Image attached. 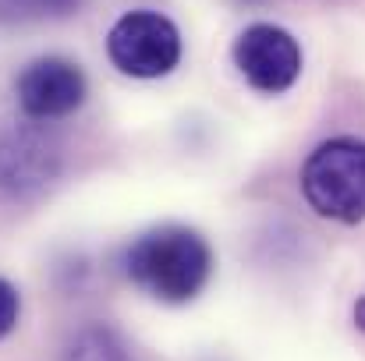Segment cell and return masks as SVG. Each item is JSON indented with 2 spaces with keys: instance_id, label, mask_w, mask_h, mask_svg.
<instances>
[{
  "instance_id": "obj_10",
  "label": "cell",
  "mask_w": 365,
  "mask_h": 361,
  "mask_svg": "<svg viewBox=\"0 0 365 361\" xmlns=\"http://www.w3.org/2000/svg\"><path fill=\"white\" fill-rule=\"evenodd\" d=\"M355 326L365 333V298H359V301H355Z\"/></svg>"
},
{
  "instance_id": "obj_3",
  "label": "cell",
  "mask_w": 365,
  "mask_h": 361,
  "mask_svg": "<svg viewBox=\"0 0 365 361\" xmlns=\"http://www.w3.org/2000/svg\"><path fill=\"white\" fill-rule=\"evenodd\" d=\"M185 43L181 28L160 11H124L107 32V57L110 64L138 82L167 78L181 64Z\"/></svg>"
},
{
  "instance_id": "obj_1",
  "label": "cell",
  "mask_w": 365,
  "mask_h": 361,
  "mask_svg": "<svg viewBox=\"0 0 365 361\" xmlns=\"http://www.w3.org/2000/svg\"><path fill=\"white\" fill-rule=\"evenodd\" d=\"M124 276L163 305L195 301L213 276V248L192 227L163 224L131 241L121 255Z\"/></svg>"
},
{
  "instance_id": "obj_2",
  "label": "cell",
  "mask_w": 365,
  "mask_h": 361,
  "mask_svg": "<svg viewBox=\"0 0 365 361\" xmlns=\"http://www.w3.org/2000/svg\"><path fill=\"white\" fill-rule=\"evenodd\" d=\"M302 199L323 220L355 227L365 220V138L337 135L319 142L298 174Z\"/></svg>"
},
{
  "instance_id": "obj_9",
  "label": "cell",
  "mask_w": 365,
  "mask_h": 361,
  "mask_svg": "<svg viewBox=\"0 0 365 361\" xmlns=\"http://www.w3.org/2000/svg\"><path fill=\"white\" fill-rule=\"evenodd\" d=\"M18 319H21V294L11 280L0 276V340H7L18 330Z\"/></svg>"
},
{
  "instance_id": "obj_5",
  "label": "cell",
  "mask_w": 365,
  "mask_h": 361,
  "mask_svg": "<svg viewBox=\"0 0 365 361\" xmlns=\"http://www.w3.org/2000/svg\"><path fill=\"white\" fill-rule=\"evenodd\" d=\"M89 96L86 71L68 57H39L14 78V100L29 120L71 117Z\"/></svg>"
},
{
  "instance_id": "obj_7",
  "label": "cell",
  "mask_w": 365,
  "mask_h": 361,
  "mask_svg": "<svg viewBox=\"0 0 365 361\" xmlns=\"http://www.w3.org/2000/svg\"><path fill=\"white\" fill-rule=\"evenodd\" d=\"M61 361H138V358L131 355V347L121 340L118 330L93 323V326L78 330V333L68 340Z\"/></svg>"
},
{
  "instance_id": "obj_4",
  "label": "cell",
  "mask_w": 365,
  "mask_h": 361,
  "mask_svg": "<svg viewBox=\"0 0 365 361\" xmlns=\"http://www.w3.org/2000/svg\"><path fill=\"white\" fill-rule=\"evenodd\" d=\"M231 57L245 82L255 93H269V96L287 93L302 78V64H305L298 39L273 21L245 25L231 46Z\"/></svg>"
},
{
  "instance_id": "obj_8",
  "label": "cell",
  "mask_w": 365,
  "mask_h": 361,
  "mask_svg": "<svg viewBox=\"0 0 365 361\" xmlns=\"http://www.w3.org/2000/svg\"><path fill=\"white\" fill-rule=\"evenodd\" d=\"M82 7V0H0L4 21H39V18H68Z\"/></svg>"
},
{
  "instance_id": "obj_6",
  "label": "cell",
  "mask_w": 365,
  "mask_h": 361,
  "mask_svg": "<svg viewBox=\"0 0 365 361\" xmlns=\"http://www.w3.org/2000/svg\"><path fill=\"white\" fill-rule=\"evenodd\" d=\"M61 174V149L36 127H14L0 135V195L29 199Z\"/></svg>"
}]
</instances>
